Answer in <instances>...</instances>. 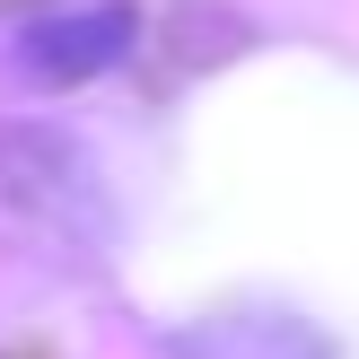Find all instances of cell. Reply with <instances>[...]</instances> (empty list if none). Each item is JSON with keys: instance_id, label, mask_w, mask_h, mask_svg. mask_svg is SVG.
Returning <instances> with one entry per match:
<instances>
[{"instance_id": "1", "label": "cell", "mask_w": 359, "mask_h": 359, "mask_svg": "<svg viewBox=\"0 0 359 359\" xmlns=\"http://www.w3.org/2000/svg\"><path fill=\"white\" fill-rule=\"evenodd\" d=\"M35 44L18 53L27 62V79H88V70L123 62L132 53V9H114V0H88V9H53L35 18Z\"/></svg>"}, {"instance_id": "2", "label": "cell", "mask_w": 359, "mask_h": 359, "mask_svg": "<svg viewBox=\"0 0 359 359\" xmlns=\"http://www.w3.org/2000/svg\"><path fill=\"white\" fill-rule=\"evenodd\" d=\"M175 359H325V342L307 325H290V316H228V325L184 333Z\"/></svg>"}]
</instances>
